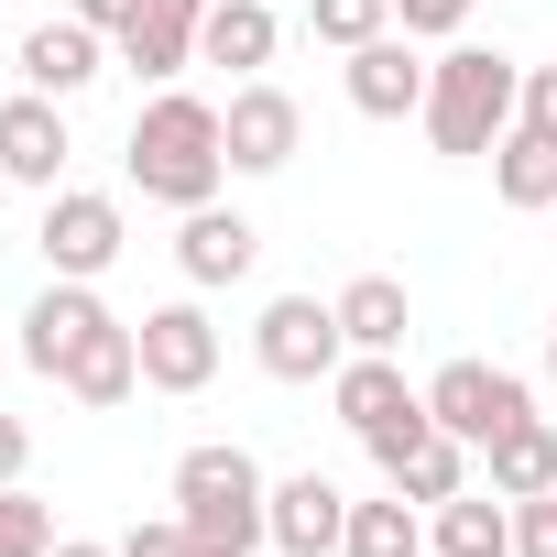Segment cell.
<instances>
[{
    "instance_id": "13",
    "label": "cell",
    "mask_w": 557,
    "mask_h": 557,
    "mask_svg": "<svg viewBox=\"0 0 557 557\" xmlns=\"http://www.w3.org/2000/svg\"><path fill=\"white\" fill-rule=\"evenodd\" d=\"M339 535H350V492L329 470L273 481V546H285V557H339Z\"/></svg>"
},
{
    "instance_id": "24",
    "label": "cell",
    "mask_w": 557,
    "mask_h": 557,
    "mask_svg": "<svg viewBox=\"0 0 557 557\" xmlns=\"http://www.w3.org/2000/svg\"><path fill=\"white\" fill-rule=\"evenodd\" d=\"M307 23H318V45L361 55L372 34H394V0H307Z\"/></svg>"
},
{
    "instance_id": "31",
    "label": "cell",
    "mask_w": 557,
    "mask_h": 557,
    "mask_svg": "<svg viewBox=\"0 0 557 557\" xmlns=\"http://www.w3.org/2000/svg\"><path fill=\"white\" fill-rule=\"evenodd\" d=\"M77 23H99V34H121V23H132V0H77Z\"/></svg>"
},
{
    "instance_id": "36",
    "label": "cell",
    "mask_w": 557,
    "mask_h": 557,
    "mask_svg": "<svg viewBox=\"0 0 557 557\" xmlns=\"http://www.w3.org/2000/svg\"><path fill=\"white\" fill-rule=\"evenodd\" d=\"M12 12H23V0H12Z\"/></svg>"
},
{
    "instance_id": "30",
    "label": "cell",
    "mask_w": 557,
    "mask_h": 557,
    "mask_svg": "<svg viewBox=\"0 0 557 557\" xmlns=\"http://www.w3.org/2000/svg\"><path fill=\"white\" fill-rule=\"evenodd\" d=\"M23 459H34V437H23V416H0V481H23Z\"/></svg>"
},
{
    "instance_id": "26",
    "label": "cell",
    "mask_w": 557,
    "mask_h": 557,
    "mask_svg": "<svg viewBox=\"0 0 557 557\" xmlns=\"http://www.w3.org/2000/svg\"><path fill=\"white\" fill-rule=\"evenodd\" d=\"M470 12H481V0H394V23H405L416 45H437V34H459Z\"/></svg>"
},
{
    "instance_id": "25",
    "label": "cell",
    "mask_w": 557,
    "mask_h": 557,
    "mask_svg": "<svg viewBox=\"0 0 557 557\" xmlns=\"http://www.w3.org/2000/svg\"><path fill=\"white\" fill-rule=\"evenodd\" d=\"M0 557H55V513L23 481H0Z\"/></svg>"
},
{
    "instance_id": "12",
    "label": "cell",
    "mask_w": 557,
    "mask_h": 557,
    "mask_svg": "<svg viewBox=\"0 0 557 557\" xmlns=\"http://www.w3.org/2000/svg\"><path fill=\"white\" fill-rule=\"evenodd\" d=\"M197 23H208V0H132V23H121L110 45H121V66H132V77L175 88V77L197 66Z\"/></svg>"
},
{
    "instance_id": "8",
    "label": "cell",
    "mask_w": 557,
    "mask_h": 557,
    "mask_svg": "<svg viewBox=\"0 0 557 557\" xmlns=\"http://www.w3.org/2000/svg\"><path fill=\"white\" fill-rule=\"evenodd\" d=\"M132 339H143V383H153V394H208V372H219V318H208L197 296L132 318Z\"/></svg>"
},
{
    "instance_id": "2",
    "label": "cell",
    "mask_w": 557,
    "mask_h": 557,
    "mask_svg": "<svg viewBox=\"0 0 557 557\" xmlns=\"http://www.w3.org/2000/svg\"><path fill=\"white\" fill-rule=\"evenodd\" d=\"M513 110H524V66L513 55H492V45H448L437 66H426V143L437 153H492L503 132H513Z\"/></svg>"
},
{
    "instance_id": "17",
    "label": "cell",
    "mask_w": 557,
    "mask_h": 557,
    "mask_svg": "<svg viewBox=\"0 0 557 557\" xmlns=\"http://www.w3.org/2000/svg\"><path fill=\"white\" fill-rule=\"evenodd\" d=\"M273 45H285V23H273V0H208V23H197V55L230 66V77H262Z\"/></svg>"
},
{
    "instance_id": "22",
    "label": "cell",
    "mask_w": 557,
    "mask_h": 557,
    "mask_svg": "<svg viewBox=\"0 0 557 557\" xmlns=\"http://www.w3.org/2000/svg\"><path fill=\"white\" fill-rule=\"evenodd\" d=\"M394 492H405L416 513H437V503H459V492H470V437H448V426H437V437H426V448H416V459L394 470Z\"/></svg>"
},
{
    "instance_id": "4",
    "label": "cell",
    "mask_w": 557,
    "mask_h": 557,
    "mask_svg": "<svg viewBox=\"0 0 557 557\" xmlns=\"http://www.w3.org/2000/svg\"><path fill=\"white\" fill-rule=\"evenodd\" d=\"M329 405H339V426L372 448V470H383V481L437 437V416H426V394L394 372V350H350V361L329 372Z\"/></svg>"
},
{
    "instance_id": "20",
    "label": "cell",
    "mask_w": 557,
    "mask_h": 557,
    "mask_svg": "<svg viewBox=\"0 0 557 557\" xmlns=\"http://www.w3.org/2000/svg\"><path fill=\"white\" fill-rule=\"evenodd\" d=\"M492 186H503V208H557V143L513 121V132L492 143Z\"/></svg>"
},
{
    "instance_id": "1",
    "label": "cell",
    "mask_w": 557,
    "mask_h": 557,
    "mask_svg": "<svg viewBox=\"0 0 557 557\" xmlns=\"http://www.w3.org/2000/svg\"><path fill=\"white\" fill-rule=\"evenodd\" d=\"M132 186L153 197V208H208L219 197V175H230V132H219V110L208 99H186V88H164L143 121H132Z\"/></svg>"
},
{
    "instance_id": "19",
    "label": "cell",
    "mask_w": 557,
    "mask_h": 557,
    "mask_svg": "<svg viewBox=\"0 0 557 557\" xmlns=\"http://www.w3.org/2000/svg\"><path fill=\"white\" fill-rule=\"evenodd\" d=\"M437 557H513V503L503 492H459V503H437V535H426Z\"/></svg>"
},
{
    "instance_id": "3",
    "label": "cell",
    "mask_w": 557,
    "mask_h": 557,
    "mask_svg": "<svg viewBox=\"0 0 557 557\" xmlns=\"http://www.w3.org/2000/svg\"><path fill=\"white\" fill-rule=\"evenodd\" d=\"M175 513H186V535L197 546H262L273 535V481H262V459L251 448H230V437H208V448H186L175 459Z\"/></svg>"
},
{
    "instance_id": "16",
    "label": "cell",
    "mask_w": 557,
    "mask_h": 557,
    "mask_svg": "<svg viewBox=\"0 0 557 557\" xmlns=\"http://www.w3.org/2000/svg\"><path fill=\"white\" fill-rule=\"evenodd\" d=\"M99 45H110V34H99V23H77V12H66V23H34V34H23V88L77 99V88L99 77Z\"/></svg>"
},
{
    "instance_id": "10",
    "label": "cell",
    "mask_w": 557,
    "mask_h": 557,
    "mask_svg": "<svg viewBox=\"0 0 557 557\" xmlns=\"http://www.w3.org/2000/svg\"><path fill=\"white\" fill-rule=\"evenodd\" d=\"M219 132H230V175H285V164H296V143H307V110H296L285 88L240 77V88H230V110H219Z\"/></svg>"
},
{
    "instance_id": "18",
    "label": "cell",
    "mask_w": 557,
    "mask_h": 557,
    "mask_svg": "<svg viewBox=\"0 0 557 557\" xmlns=\"http://www.w3.org/2000/svg\"><path fill=\"white\" fill-rule=\"evenodd\" d=\"M481 459H492V492H503V503H535V492H557V426H546V416L503 426Z\"/></svg>"
},
{
    "instance_id": "21",
    "label": "cell",
    "mask_w": 557,
    "mask_h": 557,
    "mask_svg": "<svg viewBox=\"0 0 557 557\" xmlns=\"http://www.w3.org/2000/svg\"><path fill=\"white\" fill-rule=\"evenodd\" d=\"M339 329H350V350H405V285L394 273H350L339 285Z\"/></svg>"
},
{
    "instance_id": "35",
    "label": "cell",
    "mask_w": 557,
    "mask_h": 557,
    "mask_svg": "<svg viewBox=\"0 0 557 557\" xmlns=\"http://www.w3.org/2000/svg\"><path fill=\"white\" fill-rule=\"evenodd\" d=\"M0 197H12V175H0Z\"/></svg>"
},
{
    "instance_id": "33",
    "label": "cell",
    "mask_w": 557,
    "mask_h": 557,
    "mask_svg": "<svg viewBox=\"0 0 557 557\" xmlns=\"http://www.w3.org/2000/svg\"><path fill=\"white\" fill-rule=\"evenodd\" d=\"M186 557H240V546H186Z\"/></svg>"
},
{
    "instance_id": "34",
    "label": "cell",
    "mask_w": 557,
    "mask_h": 557,
    "mask_svg": "<svg viewBox=\"0 0 557 557\" xmlns=\"http://www.w3.org/2000/svg\"><path fill=\"white\" fill-rule=\"evenodd\" d=\"M546 372H557V318H546Z\"/></svg>"
},
{
    "instance_id": "11",
    "label": "cell",
    "mask_w": 557,
    "mask_h": 557,
    "mask_svg": "<svg viewBox=\"0 0 557 557\" xmlns=\"http://www.w3.org/2000/svg\"><path fill=\"white\" fill-rule=\"evenodd\" d=\"M66 99H45V88H23V99H0V175L12 186H45L55 197V175H66Z\"/></svg>"
},
{
    "instance_id": "9",
    "label": "cell",
    "mask_w": 557,
    "mask_h": 557,
    "mask_svg": "<svg viewBox=\"0 0 557 557\" xmlns=\"http://www.w3.org/2000/svg\"><path fill=\"white\" fill-rule=\"evenodd\" d=\"M45 262L66 273V285H99V273L121 262V197L55 186V197H45Z\"/></svg>"
},
{
    "instance_id": "5",
    "label": "cell",
    "mask_w": 557,
    "mask_h": 557,
    "mask_svg": "<svg viewBox=\"0 0 557 557\" xmlns=\"http://www.w3.org/2000/svg\"><path fill=\"white\" fill-rule=\"evenodd\" d=\"M251 361L273 383H329L350 361V329H339V296H273L251 318Z\"/></svg>"
},
{
    "instance_id": "15",
    "label": "cell",
    "mask_w": 557,
    "mask_h": 557,
    "mask_svg": "<svg viewBox=\"0 0 557 557\" xmlns=\"http://www.w3.org/2000/svg\"><path fill=\"white\" fill-rule=\"evenodd\" d=\"M350 110H361V121L426 110V55H416V34H372V45L350 55Z\"/></svg>"
},
{
    "instance_id": "23",
    "label": "cell",
    "mask_w": 557,
    "mask_h": 557,
    "mask_svg": "<svg viewBox=\"0 0 557 557\" xmlns=\"http://www.w3.org/2000/svg\"><path fill=\"white\" fill-rule=\"evenodd\" d=\"M339 557H426V524H416V503L394 492V503H350V535H339Z\"/></svg>"
},
{
    "instance_id": "7",
    "label": "cell",
    "mask_w": 557,
    "mask_h": 557,
    "mask_svg": "<svg viewBox=\"0 0 557 557\" xmlns=\"http://www.w3.org/2000/svg\"><path fill=\"white\" fill-rule=\"evenodd\" d=\"M426 416L448 426V437H470V448H492L503 426H524L535 416V394L503 372V361H448L437 383H426Z\"/></svg>"
},
{
    "instance_id": "14",
    "label": "cell",
    "mask_w": 557,
    "mask_h": 557,
    "mask_svg": "<svg viewBox=\"0 0 557 557\" xmlns=\"http://www.w3.org/2000/svg\"><path fill=\"white\" fill-rule=\"evenodd\" d=\"M262 262V230L240 219V208H186V230H175V273H186V285H240V273Z\"/></svg>"
},
{
    "instance_id": "27",
    "label": "cell",
    "mask_w": 557,
    "mask_h": 557,
    "mask_svg": "<svg viewBox=\"0 0 557 557\" xmlns=\"http://www.w3.org/2000/svg\"><path fill=\"white\" fill-rule=\"evenodd\" d=\"M513 557H557V492L513 503Z\"/></svg>"
},
{
    "instance_id": "29",
    "label": "cell",
    "mask_w": 557,
    "mask_h": 557,
    "mask_svg": "<svg viewBox=\"0 0 557 557\" xmlns=\"http://www.w3.org/2000/svg\"><path fill=\"white\" fill-rule=\"evenodd\" d=\"M513 121L557 143V66H524V110H513Z\"/></svg>"
},
{
    "instance_id": "37",
    "label": "cell",
    "mask_w": 557,
    "mask_h": 557,
    "mask_svg": "<svg viewBox=\"0 0 557 557\" xmlns=\"http://www.w3.org/2000/svg\"><path fill=\"white\" fill-rule=\"evenodd\" d=\"M426 557H437V546H426Z\"/></svg>"
},
{
    "instance_id": "6",
    "label": "cell",
    "mask_w": 557,
    "mask_h": 557,
    "mask_svg": "<svg viewBox=\"0 0 557 557\" xmlns=\"http://www.w3.org/2000/svg\"><path fill=\"white\" fill-rule=\"evenodd\" d=\"M110 329H121V318L99 307V285H66V273H55V285L23 307V361H34L45 383H66V372H77V361H88Z\"/></svg>"
},
{
    "instance_id": "28",
    "label": "cell",
    "mask_w": 557,
    "mask_h": 557,
    "mask_svg": "<svg viewBox=\"0 0 557 557\" xmlns=\"http://www.w3.org/2000/svg\"><path fill=\"white\" fill-rule=\"evenodd\" d=\"M186 546H197V535H186V513H164V524H132V535H121V557H186Z\"/></svg>"
},
{
    "instance_id": "32",
    "label": "cell",
    "mask_w": 557,
    "mask_h": 557,
    "mask_svg": "<svg viewBox=\"0 0 557 557\" xmlns=\"http://www.w3.org/2000/svg\"><path fill=\"white\" fill-rule=\"evenodd\" d=\"M55 557H121V546H88V535H55Z\"/></svg>"
}]
</instances>
